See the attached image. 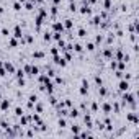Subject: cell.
<instances>
[{"mask_svg":"<svg viewBox=\"0 0 139 139\" xmlns=\"http://www.w3.org/2000/svg\"><path fill=\"white\" fill-rule=\"evenodd\" d=\"M121 100H123V105H129V103H133V101H136V97L133 95L129 90H126V92H123V97H121Z\"/></svg>","mask_w":139,"mask_h":139,"instance_id":"cell-1","label":"cell"},{"mask_svg":"<svg viewBox=\"0 0 139 139\" xmlns=\"http://www.w3.org/2000/svg\"><path fill=\"white\" fill-rule=\"evenodd\" d=\"M129 87H131L129 80L119 79V82H118V90H119V92H126V90H129Z\"/></svg>","mask_w":139,"mask_h":139,"instance_id":"cell-2","label":"cell"},{"mask_svg":"<svg viewBox=\"0 0 139 139\" xmlns=\"http://www.w3.org/2000/svg\"><path fill=\"white\" fill-rule=\"evenodd\" d=\"M67 116H69V118H72V119H77L79 116H80V110L75 108V106H70L69 111H67Z\"/></svg>","mask_w":139,"mask_h":139,"instance_id":"cell-3","label":"cell"},{"mask_svg":"<svg viewBox=\"0 0 139 139\" xmlns=\"http://www.w3.org/2000/svg\"><path fill=\"white\" fill-rule=\"evenodd\" d=\"M31 124V115H21L20 116V126H30Z\"/></svg>","mask_w":139,"mask_h":139,"instance_id":"cell-4","label":"cell"},{"mask_svg":"<svg viewBox=\"0 0 139 139\" xmlns=\"http://www.w3.org/2000/svg\"><path fill=\"white\" fill-rule=\"evenodd\" d=\"M126 119L129 121V123H133L134 126H137V124H139V116H137V113H128V115H126Z\"/></svg>","mask_w":139,"mask_h":139,"instance_id":"cell-5","label":"cell"},{"mask_svg":"<svg viewBox=\"0 0 139 139\" xmlns=\"http://www.w3.org/2000/svg\"><path fill=\"white\" fill-rule=\"evenodd\" d=\"M84 123H85V128H87V129L93 128V119H92V115L90 113H85L84 115Z\"/></svg>","mask_w":139,"mask_h":139,"instance_id":"cell-6","label":"cell"},{"mask_svg":"<svg viewBox=\"0 0 139 139\" xmlns=\"http://www.w3.org/2000/svg\"><path fill=\"white\" fill-rule=\"evenodd\" d=\"M54 64H56V66H61V67H66V66H67V61H66L62 56L56 54V56H54Z\"/></svg>","mask_w":139,"mask_h":139,"instance_id":"cell-7","label":"cell"},{"mask_svg":"<svg viewBox=\"0 0 139 139\" xmlns=\"http://www.w3.org/2000/svg\"><path fill=\"white\" fill-rule=\"evenodd\" d=\"M25 34H23V30H21V26L20 25H16L15 26V30H13V38H16V39H21Z\"/></svg>","mask_w":139,"mask_h":139,"instance_id":"cell-8","label":"cell"},{"mask_svg":"<svg viewBox=\"0 0 139 139\" xmlns=\"http://www.w3.org/2000/svg\"><path fill=\"white\" fill-rule=\"evenodd\" d=\"M52 31H54V33H64V25H62V21H56V23L52 25Z\"/></svg>","mask_w":139,"mask_h":139,"instance_id":"cell-9","label":"cell"},{"mask_svg":"<svg viewBox=\"0 0 139 139\" xmlns=\"http://www.w3.org/2000/svg\"><path fill=\"white\" fill-rule=\"evenodd\" d=\"M3 69H5L8 74H15V67H13V64H12V62H8V61L3 62Z\"/></svg>","mask_w":139,"mask_h":139,"instance_id":"cell-10","label":"cell"},{"mask_svg":"<svg viewBox=\"0 0 139 139\" xmlns=\"http://www.w3.org/2000/svg\"><path fill=\"white\" fill-rule=\"evenodd\" d=\"M101 111H103L105 115H110L111 111H113V108H111V103H103V105H101Z\"/></svg>","mask_w":139,"mask_h":139,"instance_id":"cell-11","label":"cell"},{"mask_svg":"<svg viewBox=\"0 0 139 139\" xmlns=\"http://www.w3.org/2000/svg\"><path fill=\"white\" fill-rule=\"evenodd\" d=\"M8 108H10V100L5 98V100H2V103H0V110H2V111H7Z\"/></svg>","mask_w":139,"mask_h":139,"instance_id":"cell-12","label":"cell"},{"mask_svg":"<svg viewBox=\"0 0 139 139\" xmlns=\"http://www.w3.org/2000/svg\"><path fill=\"white\" fill-rule=\"evenodd\" d=\"M103 57H106V59H113V48H106L105 51H103Z\"/></svg>","mask_w":139,"mask_h":139,"instance_id":"cell-13","label":"cell"},{"mask_svg":"<svg viewBox=\"0 0 139 139\" xmlns=\"http://www.w3.org/2000/svg\"><path fill=\"white\" fill-rule=\"evenodd\" d=\"M57 126H59V129H64V128H67V121H66V116H61V118L57 119Z\"/></svg>","mask_w":139,"mask_h":139,"instance_id":"cell-14","label":"cell"},{"mask_svg":"<svg viewBox=\"0 0 139 139\" xmlns=\"http://www.w3.org/2000/svg\"><path fill=\"white\" fill-rule=\"evenodd\" d=\"M98 95H100V97H106V95H108V88L103 87V85H100V87H98Z\"/></svg>","mask_w":139,"mask_h":139,"instance_id":"cell-15","label":"cell"},{"mask_svg":"<svg viewBox=\"0 0 139 139\" xmlns=\"http://www.w3.org/2000/svg\"><path fill=\"white\" fill-rule=\"evenodd\" d=\"M70 133H72L74 136H79V133H80V126H77V124L70 126Z\"/></svg>","mask_w":139,"mask_h":139,"instance_id":"cell-16","label":"cell"},{"mask_svg":"<svg viewBox=\"0 0 139 139\" xmlns=\"http://www.w3.org/2000/svg\"><path fill=\"white\" fill-rule=\"evenodd\" d=\"M38 74H39V67L38 66H31V74L30 75H31V77H36Z\"/></svg>","mask_w":139,"mask_h":139,"instance_id":"cell-17","label":"cell"},{"mask_svg":"<svg viewBox=\"0 0 139 139\" xmlns=\"http://www.w3.org/2000/svg\"><path fill=\"white\" fill-rule=\"evenodd\" d=\"M79 93H80L82 97L88 95V87H87V85H82V87H80V90H79Z\"/></svg>","mask_w":139,"mask_h":139,"instance_id":"cell-18","label":"cell"},{"mask_svg":"<svg viewBox=\"0 0 139 139\" xmlns=\"http://www.w3.org/2000/svg\"><path fill=\"white\" fill-rule=\"evenodd\" d=\"M72 51H75V52H82V51H84V48H82V44H79V43H75V44H72Z\"/></svg>","mask_w":139,"mask_h":139,"instance_id":"cell-19","label":"cell"},{"mask_svg":"<svg viewBox=\"0 0 139 139\" xmlns=\"http://www.w3.org/2000/svg\"><path fill=\"white\" fill-rule=\"evenodd\" d=\"M44 56H46V54H44L43 51H34V52H33V57H34V59H43Z\"/></svg>","mask_w":139,"mask_h":139,"instance_id":"cell-20","label":"cell"},{"mask_svg":"<svg viewBox=\"0 0 139 139\" xmlns=\"http://www.w3.org/2000/svg\"><path fill=\"white\" fill-rule=\"evenodd\" d=\"M62 25H64V30H70V28H72V20H64V23H62Z\"/></svg>","mask_w":139,"mask_h":139,"instance_id":"cell-21","label":"cell"},{"mask_svg":"<svg viewBox=\"0 0 139 139\" xmlns=\"http://www.w3.org/2000/svg\"><path fill=\"white\" fill-rule=\"evenodd\" d=\"M77 36H79V38H85V36H87V30H85V28H79Z\"/></svg>","mask_w":139,"mask_h":139,"instance_id":"cell-22","label":"cell"},{"mask_svg":"<svg viewBox=\"0 0 139 139\" xmlns=\"http://www.w3.org/2000/svg\"><path fill=\"white\" fill-rule=\"evenodd\" d=\"M8 46H10V48H16V46H18V39H16V38H12L10 41H8Z\"/></svg>","mask_w":139,"mask_h":139,"instance_id":"cell-23","label":"cell"},{"mask_svg":"<svg viewBox=\"0 0 139 139\" xmlns=\"http://www.w3.org/2000/svg\"><path fill=\"white\" fill-rule=\"evenodd\" d=\"M49 15H51L52 18L57 15V5H52V7H51V10H49Z\"/></svg>","mask_w":139,"mask_h":139,"instance_id":"cell-24","label":"cell"},{"mask_svg":"<svg viewBox=\"0 0 139 139\" xmlns=\"http://www.w3.org/2000/svg\"><path fill=\"white\" fill-rule=\"evenodd\" d=\"M15 75H16V79H21V77H25V70H23V69H18V70H15Z\"/></svg>","mask_w":139,"mask_h":139,"instance_id":"cell-25","label":"cell"},{"mask_svg":"<svg viewBox=\"0 0 139 139\" xmlns=\"http://www.w3.org/2000/svg\"><path fill=\"white\" fill-rule=\"evenodd\" d=\"M23 113H25V111H23V108H21V106H16V108H15V116H18V118H20Z\"/></svg>","mask_w":139,"mask_h":139,"instance_id":"cell-26","label":"cell"},{"mask_svg":"<svg viewBox=\"0 0 139 139\" xmlns=\"http://www.w3.org/2000/svg\"><path fill=\"white\" fill-rule=\"evenodd\" d=\"M13 10H15V12H20V10H21V2L16 0V2L13 3Z\"/></svg>","mask_w":139,"mask_h":139,"instance_id":"cell-27","label":"cell"},{"mask_svg":"<svg viewBox=\"0 0 139 139\" xmlns=\"http://www.w3.org/2000/svg\"><path fill=\"white\" fill-rule=\"evenodd\" d=\"M111 108L115 110V113H119V110H121V106H119V103L118 101H115L113 105H111Z\"/></svg>","mask_w":139,"mask_h":139,"instance_id":"cell-28","label":"cell"},{"mask_svg":"<svg viewBox=\"0 0 139 139\" xmlns=\"http://www.w3.org/2000/svg\"><path fill=\"white\" fill-rule=\"evenodd\" d=\"M51 34H52V33L46 31V33H44V36H43V39H44V41H51V39H52V36H51Z\"/></svg>","mask_w":139,"mask_h":139,"instance_id":"cell-29","label":"cell"},{"mask_svg":"<svg viewBox=\"0 0 139 139\" xmlns=\"http://www.w3.org/2000/svg\"><path fill=\"white\" fill-rule=\"evenodd\" d=\"M69 12H77V5L74 2H69Z\"/></svg>","mask_w":139,"mask_h":139,"instance_id":"cell-30","label":"cell"},{"mask_svg":"<svg viewBox=\"0 0 139 139\" xmlns=\"http://www.w3.org/2000/svg\"><path fill=\"white\" fill-rule=\"evenodd\" d=\"M90 110L93 111V113H97V111H98V103L97 101H93L92 105H90Z\"/></svg>","mask_w":139,"mask_h":139,"instance_id":"cell-31","label":"cell"},{"mask_svg":"<svg viewBox=\"0 0 139 139\" xmlns=\"http://www.w3.org/2000/svg\"><path fill=\"white\" fill-rule=\"evenodd\" d=\"M8 126H10V124H8V121H5V119L0 121V128H2V129H7Z\"/></svg>","mask_w":139,"mask_h":139,"instance_id":"cell-32","label":"cell"},{"mask_svg":"<svg viewBox=\"0 0 139 139\" xmlns=\"http://www.w3.org/2000/svg\"><path fill=\"white\" fill-rule=\"evenodd\" d=\"M95 84L100 87V85H103V79L100 77V75H95Z\"/></svg>","mask_w":139,"mask_h":139,"instance_id":"cell-33","label":"cell"},{"mask_svg":"<svg viewBox=\"0 0 139 139\" xmlns=\"http://www.w3.org/2000/svg\"><path fill=\"white\" fill-rule=\"evenodd\" d=\"M85 48H87V51H90V52H92V51H95V43H88Z\"/></svg>","mask_w":139,"mask_h":139,"instance_id":"cell-34","label":"cell"},{"mask_svg":"<svg viewBox=\"0 0 139 139\" xmlns=\"http://www.w3.org/2000/svg\"><path fill=\"white\" fill-rule=\"evenodd\" d=\"M103 7H105V10H111V2L110 0H105V2H103Z\"/></svg>","mask_w":139,"mask_h":139,"instance_id":"cell-35","label":"cell"},{"mask_svg":"<svg viewBox=\"0 0 139 139\" xmlns=\"http://www.w3.org/2000/svg\"><path fill=\"white\" fill-rule=\"evenodd\" d=\"M0 33H2V36H10V31H8L7 28H2V30H0Z\"/></svg>","mask_w":139,"mask_h":139,"instance_id":"cell-36","label":"cell"},{"mask_svg":"<svg viewBox=\"0 0 139 139\" xmlns=\"http://www.w3.org/2000/svg\"><path fill=\"white\" fill-rule=\"evenodd\" d=\"M103 41V34H97V38H95V44H100Z\"/></svg>","mask_w":139,"mask_h":139,"instance_id":"cell-37","label":"cell"},{"mask_svg":"<svg viewBox=\"0 0 139 139\" xmlns=\"http://www.w3.org/2000/svg\"><path fill=\"white\" fill-rule=\"evenodd\" d=\"M52 79H54V84H57V85H59V84H64V80H62L61 77H52Z\"/></svg>","mask_w":139,"mask_h":139,"instance_id":"cell-38","label":"cell"},{"mask_svg":"<svg viewBox=\"0 0 139 139\" xmlns=\"http://www.w3.org/2000/svg\"><path fill=\"white\" fill-rule=\"evenodd\" d=\"M51 54H52V56L59 54V48H51Z\"/></svg>","mask_w":139,"mask_h":139,"instance_id":"cell-39","label":"cell"},{"mask_svg":"<svg viewBox=\"0 0 139 139\" xmlns=\"http://www.w3.org/2000/svg\"><path fill=\"white\" fill-rule=\"evenodd\" d=\"M25 77H21V79H18V85H20V87H25Z\"/></svg>","mask_w":139,"mask_h":139,"instance_id":"cell-40","label":"cell"},{"mask_svg":"<svg viewBox=\"0 0 139 139\" xmlns=\"http://www.w3.org/2000/svg\"><path fill=\"white\" fill-rule=\"evenodd\" d=\"M52 2H54V5H59V3H61V0H52Z\"/></svg>","mask_w":139,"mask_h":139,"instance_id":"cell-41","label":"cell"},{"mask_svg":"<svg viewBox=\"0 0 139 139\" xmlns=\"http://www.w3.org/2000/svg\"><path fill=\"white\" fill-rule=\"evenodd\" d=\"M2 13H3V7L0 5V15H2Z\"/></svg>","mask_w":139,"mask_h":139,"instance_id":"cell-42","label":"cell"},{"mask_svg":"<svg viewBox=\"0 0 139 139\" xmlns=\"http://www.w3.org/2000/svg\"><path fill=\"white\" fill-rule=\"evenodd\" d=\"M0 97H2V88H0Z\"/></svg>","mask_w":139,"mask_h":139,"instance_id":"cell-43","label":"cell"},{"mask_svg":"<svg viewBox=\"0 0 139 139\" xmlns=\"http://www.w3.org/2000/svg\"><path fill=\"white\" fill-rule=\"evenodd\" d=\"M69 2H75V0H69Z\"/></svg>","mask_w":139,"mask_h":139,"instance_id":"cell-44","label":"cell"}]
</instances>
